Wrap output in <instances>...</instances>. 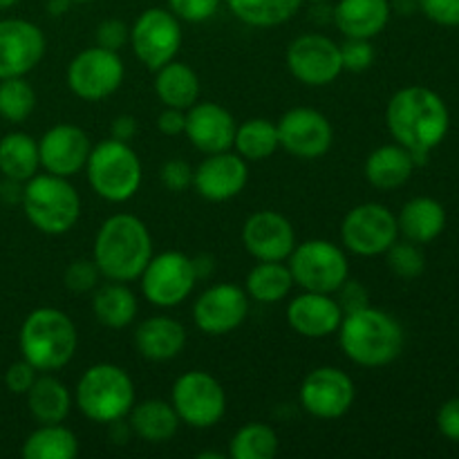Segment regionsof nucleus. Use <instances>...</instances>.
Segmentation results:
<instances>
[{"instance_id": "obj_6", "label": "nucleus", "mask_w": 459, "mask_h": 459, "mask_svg": "<svg viewBox=\"0 0 459 459\" xmlns=\"http://www.w3.org/2000/svg\"><path fill=\"white\" fill-rule=\"evenodd\" d=\"M21 206L36 231L45 236H63L72 231L81 218V195L67 178L36 173L22 184Z\"/></svg>"}, {"instance_id": "obj_29", "label": "nucleus", "mask_w": 459, "mask_h": 459, "mask_svg": "<svg viewBox=\"0 0 459 459\" xmlns=\"http://www.w3.org/2000/svg\"><path fill=\"white\" fill-rule=\"evenodd\" d=\"M399 233L415 245H429L442 236L446 227V211L433 197H412L397 215Z\"/></svg>"}, {"instance_id": "obj_31", "label": "nucleus", "mask_w": 459, "mask_h": 459, "mask_svg": "<svg viewBox=\"0 0 459 459\" xmlns=\"http://www.w3.org/2000/svg\"><path fill=\"white\" fill-rule=\"evenodd\" d=\"M137 312V296L130 290L128 282L110 281L94 290L92 314L101 325L110 327V330H124V327L133 325Z\"/></svg>"}, {"instance_id": "obj_20", "label": "nucleus", "mask_w": 459, "mask_h": 459, "mask_svg": "<svg viewBox=\"0 0 459 459\" xmlns=\"http://www.w3.org/2000/svg\"><path fill=\"white\" fill-rule=\"evenodd\" d=\"M92 142L88 133L74 124H56L39 139L40 169L58 178H74L85 170Z\"/></svg>"}, {"instance_id": "obj_18", "label": "nucleus", "mask_w": 459, "mask_h": 459, "mask_svg": "<svg viewBox=\"0 0 459 459\" xmlns=\"http://www.w3.org/2000/svg\"><path fill=\"white\" fill-rule=\"evenodd\" d=\"M43 30L25 18H0V79L27 76L45 56Z\"/></svg>"}, {"instance_id": "obj_9", "label": "nucleus", "mask_w": 459, "mask_h": 459, "mask_svg": "<svg viewBox=\"0 0 459 459\" xmlns=\"http://www.w3.org/2000/svg\"><path fill=\"white\" fill-rule=\"evenodd\" d=\"M170 403L179 421L191 429H213L227 415V393L213 375L204 370L184 372L175 379Z\"/></svg>"}, {"instance_id": "obj_56", "label": "nucleus", "mask_w": 459, "mask_h": 459, "mask_svg": "<svg viewBox=\"0 0 459 459\" xmlns=\"http://www.w3.org/2000/svg\"><path fill=\"white\" fill-rule=\"evenodd\" d=\"M309 3H314V4H325L327 0H309Z\"/></svg>"}, {"instance_id": "obj_45", "label": "nucleus", "mask_w": 459, "mask_h": 459, "mask_svg": "<svg viewBox=\"0 0 459 459\" xmlns=\"http://www.w3.org/2000/svg\"><path fill=\"white\" fill-rule=\"evenodd\" d=\"M332 296L336 299V303H339L341 312L343 314L357 312V309H363L370 305V296H368L366 285H363L361 281H357V278H350V276L348 281H345Z\"/></svg>"}, {"instance_id": "obj_10", "label": "nucleus", "mask_w": 459, "mask_h": 459, "mask_svg": "<svg viewBox=\"0 0 459 459\" xmlns=\"http://www.w3.org/2000/svg\"><path fill=\"white\" fill-rule=\"evenodd\" d=\"M143 299L161 309L182 305L197 285V273L191 255L182 251H161L152 254L146 269L139 276Z\"/></svg>"}, {"instance_id": "obj_33", "label": "nucleus", "mask_w": 459, "mask_h": 459, "mask_svg": "<svg viewBox=\"0 0 459 459\" xmlns=\"http://www.w3.org/2000/svg\"><path fill=\"white\" fill-rule=\"evenodd\" d=\"M21 455L25 459H76L79 439L63 424H39L22 442Z\"/></svg>"}, {"instance_id": "obj_15", "label": "nucleus", "mask_w": 459, "mask_h": 459, "mask_svg": "<svg viewBox=\"0 0 459 459\" xmlns=\"http://www.w3.org/2000/svg\"><path fill=\"white\" fill-rule=\"evenodd\" d=\"M300 406L316 420H341L357 399L352 377L334 366H321L309 372L299 390Z\"/></svg>"}, {"instance_id": "obj_24", "label": "nucleus", "mask_w": 459, "mask_h": 459, "mask_svg": "<svg viewBox=\"0 0 459 459\" xmlns=\"http://www.w3.org/2000/svg\"><path fill=\"white\" fill-rule=\"evenodd\" d=\"M134 348L146 361L166 363L186 348V327L170 316H148L134 330Z\"/></svg>"}, {"instance_id": "obj_41", "label": "nucleus", "mask_w": 459, "mask_h": 459, "mask_svg": "<svg viewBox=\"0 0 459 459\" xmlns=\"http://www.w3.org/2000/svg\"><path fill=\"white\" fill-rule=\"evenodd\" d=\"M341 48V63H343V72H366L368 67L375 63V48L372 40L368 39H345Z\"/></svg>"}, {"instance_id": "obj_4", "label": "nucleus", "mask_w": 459, "mask_h": 459, "mask_svg": "<svg viewBox=\"0 0 459 459\" xmlns=\"http://www.w3.org/2000/svg\"><path fill=\"white\" fill-rule=\"evenodd\" d=\"M18 348L21 357L39 372H56L74 359L79 332L63 309L39 307L22 321Z\"/></svg>"}, {"instance_id": "obj_7", "label": "nucleus", "mask_w": 459, "mask_h": 459, "mask_svg": "<svg viewBox=\"0 0 459 459\" xmlns=\"http://www.w3.org/2000/svg\"><path fill=\"white\" fill-rule=\"evenodd\" d=\"M88 182L101 200L124 204L137 195L143 179L142 160L130 143L106 139L92 146L85 164Z\"/></svg>"}, {"instance_id": "obj_35", "label": "nucleus", "mask_w": 459, "mask_h": 459, "mask_svg": "<svg viewBox=\"0 0 459 459\" xmlns=\"http://www.w3.org/2000/svg\"><path fill=\"white\" fill-rule=\"evenodd\" d=\"M305 0H227L238 21L249 27H278L300 12Z\"/></svg>"}, {"instance_id": "obj_52", "label": "nucleus", "mask_w": 459, "mask_h": 459, "mask_svg": "<svg viewBox=\"0 0 459 459\" xmlns=\"http://www.w3.org/2000/svg\"><path fill=\"white\" fill-rule=\"evenodd\" d=\"M390 9H394V12L406 16V13H412L415 9H420V3H417V0H393V3H390Z\"/></svg>"}, {"instance_id": "obj_39", "label": "nucleus", "mask_w": 459, "mask_h": 459, "mask_svg": "<svg viewBox=\"0 0 459 459\" xmlns=\"http://www.w3.org/2000/svg\"><path fill=\"white\" fill-rule=\"evenodd\" d=\"M384 255L390 272H393L394 276L403 278V281H415V278H420L426 269V258L424 254H421L420 245H415V242L411 240H397Z\"/></svg>"}, {"instance_id": "obj_26", "label": "nucleus", "mask_w": 459, "mask_h": 459, "mask_svg": "<svg viewBox=\"0 0 459 459\" xmlns=\"http://www.w3.org/2000/svg\"><path fill=\"white\" fill-rule=\"evenodd\" d=\"M415 157L402 143H385L375 148L363 164L366 179L379 191H397L415 173Z\"/></svg>"}, {"instance_id": "obj_12", "label": "nucleus", "mask_w": 459, "mask_h": 459, "mask_svg": "<svg viewBox=\"0 0 459 459\" xmlns=\"http://www.w3.org/2000/svg\"><path fill=\"white\" fill-rule=\"evenodd\" d=\"M130 48L142 65L157 72L175 61L182 48V25L170 9L151 7L130 27Z\"/></svg>"}, {"instance_id": "obj_22", "label": "nucleus", "mask_w": 459, "mask_h": 459, "mask_svg": "<svg viewBox=\"0 0 459 459\" xmlns=\"http://www.w3.org/2000/svg\"><path fill=\"white\" fill-rule=\"evenodd\" d=\"M236 119L224 106L213 101H197L186 110L184 137L204 155L233 151Z\"/></svg>"}, {"instance_id": "obj_25", "label": "nucleus", "mask_w": 459, "mask_h": 459, "mask_svg": "<svg viewBox=\"0 0 459 459\" xmlns=\"http://www.w3.org/2000/svg\"><path fill=\"white\" fill-rule=\"evenodd\" d=\"M345 39L372 40L390 21V0H339L332 12Z\"/></svg>"}, {"instance_id": "obj_5", "label": "nucleus", "mask_w": 459, "mask_h": 459, "mask_svg": "<svg viewBox=\"0 0 459 459\" xmlns=\"http://www.w3.org/2000/svg\"><path fill=\"white\" fill-rule=\"evenodd\" d=\"M137 402L134 384L117 363H94L81 375L74 388V406L94 424L126 420Z\"/></svg>"}, {"instance_id": "obj_27", "label": "nucleus", "mask_w": 459, "mask_h": 459, "mask_svg": "<svg viewBox=\"0 0 459 459\" xmlns=\"http://www.w3.org/2000/svg\"><path fill=\"white\" fill-rule=\"evenodd\" d=\"M25 397L30 415L39 424H63L74 406V394L52 372H39Z\"/></svg>"}, {"instance_id": "obj_3", "label": "nucleus", "mask_w": 459, "mask_h": 459, "mask_svg": "<svg viewBox=\"0 0 459 459\" xmlns=\"http://www.w3.org/2000/svg\"><path fill=\"white\" fill-rule=\"evenodd\" d=\"M336 334L345 357L361 368L390 366L397 361L406 343L402 323L372 305L343 314Z\"/></svg>"}, {"instance_id": "obj_44", "label": "nucleus", "mask_w": 459, "mask_h": 459, "mask_svg": "<svg viewBox=\"0 0 459 459\" xmlns=\"http://www.w3.org/2000/svg\"><path fill=\"white\" fill-rule=\"evenodd\" d=\"M94 39H97L99 48L119 52L121 48L130 43V27L124 21H119V18H108V21L99 22Z\"/></svg>"}, {"instance_id": "obj_32", "label": "nucleus", "mask_w": 459, "mask_h": 459, "mask_svg": "<svg viewBox=\"0 0 459 459\" xmlns=\"http://www.w3.org/2000/svg\"><path fill=\"white\" fill-rule=\"evenodd\" d=\"M40 169L39 142L31 134L13 130L0 139V173L3 178L25 184Z\"/></svg>"}, {"instance_id": "obj_42", "label": "nucleus", "mask_w": 459, "mask_h": 459, "mask_svg": "<svg viewBox=\"0 0 459 459\" xmlns=\"http://www.w3.org/2000/svg\"><path fill=\"white\" fill-rule=\"evenodd\" d=\"M222 0H169V9L186 22H204L218 13Z\"/></svg>"}, {"instance_id": "obj_49", "label": "nucleus", "mask_w": 459, "mask_h": 459, "mask_svg": "<svg viewBox=\"0 0 459 459\" xmlns=\"http://www.w3.org/2000/svg\"><path fill=\"white\" fill-rule=\"evenodd\" d=\"M186 128V110H178V108H164L157 117V130L166 137H178L184 134Z\"/></svg>"}, {"instance_id": "obj_55", "label": "nucleus", "mask_w": 459, "mask_h": 459, "mask_svg": "<svg viewBox=\"0 0 459 459\" xmlns=\"http://www.w3.org/2000/svg\"><path fill=\"white\" fill-rule=\"evenodd\" d=\"M16 3L18 0H0V9H9V7H13Z\"/></svg>"}, {"instance_id": "obj_37", "label": "nucleus", "mask_w": 459, "mask_h": 459, "mask_svg": "<svg viewBox=\"0 0 459 459\" xmlns=\"http://www.w3.org/2000/svg\"><path fill=\"white\" fill-rule=\"evenodd\" d=\"M281 451V439L272 426L263 421H251L236 430L229 444V455L233 459H273Z\"/></svg>"}, {"instance_id": "obj_14", "label": "nucleus", "mask_w": 459, "mask_h": 459, "mask_svg": "<svg viewBox=\"0 0 459 459\" xmlns=\"http://www.w3.org/2000/svg\"><path fill=\"white\" fill-rule=\"evenodd\" d=\"M285 58L291 76L309 88H325L343 74L339 43L316 31L296 36Z\"/></svg>"}, {"instance_id": "obj_2", "label": "nucleus", "mask_w": 459, "mask_h": 459, "mask_svg": "<svg viewBox=\"0 0 459 459\" xmlns=\"http://www.w3.org/2000/svg\"><path fill=\"white\" fill-rule=\"evenodd\" d=\"M152 254L151 231L133 213L110 215L94 236L92 260L106 281H139Z\"/></svg>"}, {"instance_id": "obj_43", "label": "nucleus", "mask_w": 459, "mask_h": 459, "mask_svg": "<svg viewBox=\"0 0 459 459\" xmlns=\"http://www.w3.org/2000/svg\"><path fill=\"white\" fill-rule=\"evenodd\" d=\"M193 175H195V169L188 164L186 160H169L164 166H161V184H164L169 191L173 193H184L193 186Z\"/></svg>"}, {"instance_id": "obj_34", "label": "nucleus", "mask_w": 459, "mask_h": 459, "mask_svg": "<svg viewBox=\"0 0 459 459\" xmlns=\"http://www.w3.org/2000/svg\"><path fill=\"white\" fill-rule=\"evenodd\" d=\"M294 287L287 263H258L249 273H247L245 291L255 303L276 305L287 299Z\"/></svg>"}, {"instance_id": "obj_30", "label": "nucleus", "mask_w": 459, "mask_h": 459, "mask_svg": "<svg viewBox=\"0 0 459 459\" xmlns=\"http://www.w3.org/2000/svg\"><path fill=\"white\" fill-rule=\"evenodd\" d=\"M200 88L197 72L178 58L155 72V94L164 108L188 110L200 99Z\"/></svg>"}, {"instance_id": "obj_16", "label": "nucleus", "mask_w": 459, "mask_h": 459, "mask_svg": "<svg viewBox=\"0 0 459 459\" xmlns=\"http://www.w3.org/2000/svg\"><path fill=\"white\" fill-rule=\"evenodd\" d=\"M278 142L296 160H321L334 143L330 119L316 108H291L278 119Z\"/></svg>"}, {"instance_id": "obj_28", "label": "nucleus", "mask_w": 459, "mask_h": 459, "mask_svg": "<svg viewBox=\"0 0 459 459\" xmlns=\"http://www.w3.org/2000/svg\"><path fill=\"white\" fill-rule=\"evenodd\" d=\"M128 424L133 435L148 444H164L178 435L179 417L173 403L164 399H143L134 402L133 411L128 412Z\"/></svg>"}, {"instance_id": "obj_19", "label": "nucleus", "mask_w": 459, "mask_h": 459, "mask_svg": "<svg viewBox=\"0 0 459 459\" xmlns=\"http://www.w3.org/2000/svg\"><path fill=\"white\" fill-rule=\"evenodd\" d=\"M242 245L258 263H285L296 247L294 224L278 211H255L242 224Z\"/></svg>"}, {"instance_id": "obj_13", "label": "nucleus", "mask_w": 459, "mask_h": 459, "mask_svg": "<svg viewBox=\"0 0 459 459\" xmlns=\"http://www.w3.org/2000/svg\"><path fill=\"white\" fill-rule=\"evenodd\" d=\"M67 88L83 101H103L121 88L126 76V65L119 52L106 48L83 49L67 65Z\"/></svg>"}, {"instance_id": "obj_51", "label": "nucleus", "mask_w": 459, "mask_h": 459, "mask_svg": "<svg viewBox=\"0 0 459 459\" xmlns=\"http://www.w3.org/2000/svg\"><path fill=\"white\" fill-rule=\"evenodd\" d=\"M193 267H195L197 281H202V278H206V276H211V273H213L215 264H213V258H211V255L200 254V255H195V258H193Z\"/></svg>"}, {"instance_id": "obj_48", "label": "nucleus", "mask_w": 459, "mask_h": 459, "mask_svg": "<svg viewBox=\"0 0 459 459\" xmlns=\"http://www.w3.org/2000/svg\"><path fill=\"white\" fill-rule=\"evenodd\" d=\"M437 429L451 442H459V397L448 399L437 412Z\"/></svg>"}, {"instance_id": "obj_36", "label": "nucleus", "mask_w": 459, "mask_h": 459, "mask_svg": "<svg viewBox=\"0 0 459 459\" xmlns=\"http://www.w3.org/2000/svg\"><path fill=\"white\" fill-rule=\"evenodd\" d=\"M281 148L278 142V128L273 121L254 117L236 128V139H233V151L247 161H263L269 160L273 152Z\"/></svg>"}, {"instance_id": "obj_46", "label": "nucleus", "mask_w": 459, "mask_h": 459, "mask_svg": "<svg viewBox=\"0 0 459 459\" xmlns=\"http://www.w3.org/2000/svg\"><path fill=\"white\" fill-rule=\"evenodd\" d=\"M417 3H420L421 12L437 25H459V0H417Z\"/></svg>"}, {"instance_id": "obj_23", "label": "nucleus", "mask_w": 459, "mask_h": 459, "mask_svg": "<svg viewBox=\"0 0 459 459\" xmlns=\"http://www.w3.org/2000/svg\"><path fill=\"white\" fill-rule=\"evenodd\" d=\"M343 312L332 294L300 291L287 305V323L305 339H327L339 332Z\"/></svg>"}, {"instance_id": "obj_57", "label": "nucleus", "mask_w": 459, "mask_h": 459, "mask_svg": "<svg viewBox=\"0 0 459 459\" xmlns=\"http://www.w3.org/2000/svg\"><path fill=\"white\" fill-rule=\"evenodd\" d=\"M70 3H92V0H70Z\"/></svg>"}, {"instance_id": "obj_8", "label": "nucleus", "mask_w": 459, "mask_h": 459, "mask_svg": "<svg viewBox=\"0 0 459 459\" xmlns=\"http://www.w3.org/2000/svg\"><path fill=\"white\" fill-rule=\"evenodd\" d=\"M294 285L303 291H318V294H334L350 276V263L345 251L332 240L296 242L294 251L287 258Z\"/></svg>"}, {"instance_id": "obj_1", "label": "nucleus", "mask_w": 459, "mask_h": 459, "mask_svg": "<svg viewBox=\"0 0 459 459\" xmlns=\"http://www.w3.org/2000/svg\"><path fill=\"white\" fill-rule=\"evenodd\" d=\"M385 126L394 142L408 148L420 166L429 160V152L444 142L451 115L437 92L424 85H408L388 101Z\"/></svg>"}, {"instance_id": "obj_11", "label": "nucleus", "mask_w": 459, "mask_h": 459, "mask_svg": "<svg viewBox=\"0 0 459 459\" xmlns=\"http://www.w3.org/2000/svg\"><path fill=\"white\" fill-rule=\"evenodd\" d=\"M397 240V215L379 202H363L354 206L341 222V242L354 255H384Z\"/></svg>"}, {"instance_id": "obj_50", "label": "nucleus", "mask_w": 459, "mask_h": 459, "mask_svg": "<svg viewBox=\"0 0 459 459\" xmlns=\"http://www.w3.org/2000/svg\"><path fill=\"white\" fill-rule=\"evenodd\" d=\"M137 134V119L133 115H119L110 124V139L130 143Z\"/></svg>"}, {"instance_id": "obj_40", "label": "nucleus", "mask_w": 459, "mask_h": 459, "mask_svg": "<svg viewBox=\"0 0 459 459\" xmlns=\"http://www.w3.org/2000/svg\"><path fill=\"white\" fill-rule=\"evenodd\" d=\"M101 278L103 276L94 260L76 258L63 272V285L70 291H74V294H88V291L97 290Z\"/></svg>"}, {"instance_id": "obj_17", "label": "nucleus", "mask_w": 459, "mask_h": 459, "mask_svg": "<svg viewBox=\"0 0 459 459\" xmlns=\"http://www.w3.org/2000/svg\"><path fill=\"white\" fill-rule=\"evenodd\" d=\"M249 314V296L233 282H218L197 296L193 321L209 336H224L238 330Z\"/></svg>"}, {"instance_id": "obj_53", "label": "nucleus", "mask_w": 459, "mask_h": 459, "mask_svg": "<svg viewBox=\"0 0 459 459\" xmlns=\"http://www.w3.org/2000/svg\"><path fill=\"white\" fill-rule=\"evenodd\" d=\"M67 4H70V0H49L48 9L54 13V16H61V13L67 9Z\"/></svg>"}, {"instance_id": "obj_21", "label": "nucleus", "mask_w": 459, "mask_h": 459, "mask_svg": "<svg viewBox=\"0 0 459 459\" xmlns=\"http://www.w3.org/2000/svg\"><path fill=\"white\" fill-rule=\"evenodd\" d=\"M249 182V161L238 152L206 155L193 175V186L206 202H229L240 195Z\"/></svg>"}, {"instance_id": "obj_47", "label": "nucleus", "mask_w": 459, "mask_h": 459, "mask_svg": "<svg viewBox=\"0 0 459 459\" xmlns=\"http://www.w3.org/2000/svg\"><path fill=\"white\" fill-rule=\"evenodd\" d=\"M36 377H39V370H36L31 363H27L25 359L12 363L4 372V385L12 394H27V390L34 385Z\"/></svg>"}, {"instance_id": "obj_54", "label": "nucleus", "mask_w": 459, "mask_h": 459, "mask_svg": "<svg viewBox=\"0 0 459 459\" xmlns=\"http://www.w3.org/2000/svg\"><path fill=\"white\" fill-rule=\"evenodd\" d=\"M200 459H224V455L222 453H215V451H206V453H200V455H197Z\"/></svg>"}, {"instance_id": "obj_38", "label": "nucleus", "mask_w": 459, "mask_h": 459, "mask_svg": "<svg viewBox=\"0 0 459 459\" xmlns=\"http://www.w3.org/2000/svg\"><path fill=\"white\" fill-rule=\"evenodd\" d=\"M36 108V92L25 76L0 79V117L9 124H22Z\"/></svg>"}]
</instances>
